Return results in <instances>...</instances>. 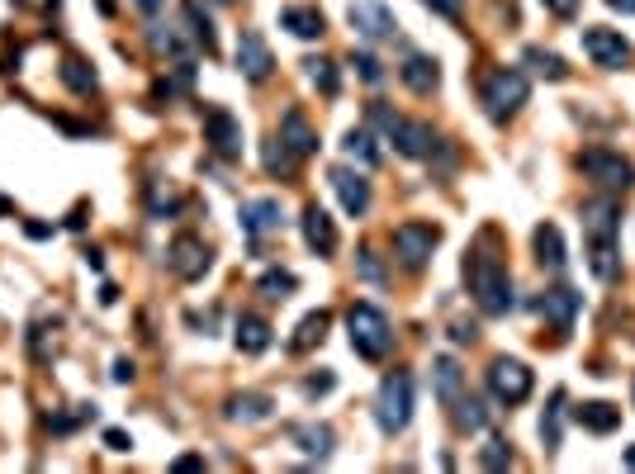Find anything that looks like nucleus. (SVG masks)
I'll use <instances>...</instances> for the list:
<instances>
[{
	"instance_id": "nucleus-1",
	"label": "nucleus",
	"mask_w": 635,
	"mask_h": 474,
	"mask_svg": "<svg viewBox=\"0 0 635 474\" xmlns=\"http://www.w3.org/2000/svg\"><path fill=\"white\" fill-rule=\"evenodd\" d=\"M583 233H588V266L598 280L617 275V200L602 195V200L583 204Z\"/></svg>"
},
{
	"instance_id": "nucleus-2",
	"label": "nucleus",
	"mask_w": 635,
	"mask_h": 474,
	"mask_svg": "<svg viewBox=\"0 0 635 474\" xmlns=\"http://www.w3.org/2000/svg\"><path fill=\"white\" fill-rule=\"evenodd\" d=\"M465 280H470L474 304L489 313V318H503V313L517 304V299H512V275L503 271V261H498V256L474 252L470 261H465Z\"/></svg>"
},
{
	"instance_id": "nucleus-3",
	"label": "nucleus",
	"mask_w": 635,
	"mask_h": 474,
	"mask_svg": "<svg viewBox=\"0 0 635 474\" xmlns=\"http://www.w3.org/2000/svg\"><path fill=\"white\" fill-rule=\"evenodd\" d=\"M346 332H351L356 356H365V361H384L394 351V328H389L384 309H375V304H351L346 309Z\"/></svg>"
},
{
	"instance_id": "nucleus-4",
	"label": "nucleus",
	"mask_w": 635,
	"mask_h": 474,
	"mask_svg": "<svg viewBox=\"0 0 635 474\" xmlns=\"http://www.w3.org/2000/svg\"><path fill=\"white\" fill-rule=\"evenodd\" d=\"M375 422H380V432H389V437L413 422V375H408V370H394V375H384L380 380V394H375Z\"/></svg>"
},
{
	"instance_id": "nucleus-5",
	"label": "nucleus",
	"mask_w": 635,
	"mask_h": 474,
	"mask_svg": "<svg viewBox=\"0 0 635 474\" xmlns=\"http://www.w3.org/2000/svg\"><path fill=\"white\" fill-rule=\"evenodd\" d=\"M579 171L583 176H593L607 195H626V190L635 185L631 157H621V152H612V147H588V152H579Z\"/></svg>"
},
{
	"instance_id": "nucleus-6",
	"label": "nucleus",
	"mask_w": 635,
	"mask_h": 474,
	"mask_svg": "<svg viewBox=\"0 0 635 474\" xmlns=\"http://www.w3.org/2000/svg\"><path fill=\"white\" fill-rule=\"evenodd\" d=\"M527 76L517 72V67H498V72H489V81H484V105H489V114L503 124V119H512V114L527 105Z\"/></svg>"
},
{
	"instance_id": "nucleus-7",
	"label": "nucleus",
	"mask_w": 635,
	"mask_h": 474,
	"mask_svg": "<svg viewBox=\"0 0 635 474\" xmlns=\"http://www.w3.org/2000/svg\"><path fill=\"white\" fill-rule=\"evenodd\" d=\"M436 242H441V228H432V223H399L394 228V256H399L403 271H422L427 261H432Z\"/></svg>"
},
{
	"instance_id": "nucleus-8",
	"label": "nucleus",
	"mask_w": 635,
	"mask_h": 474,
	"mask_svg": "<svg viewBox=\"0 0 635 474\" xmlns=\"http://www.w3.org/2000/svg\"><path fill=\"white\" fill-rule=\"evenodd\" d=\"M346 19H351V29H356L361 38H370V43H384V38L399 34L394 10L380 5V0H351V5H346Z\"/></svg>"
},
{
	"instance_id": "nucleus-9",
	"label": "nucleus",
	"mask_w": 635,
	"mask_h": 474,
	"mask_svg": "<svg viewBox=\"0 0 635 474\" xmlns=\"http://www.w3.org/2000/svg\"><path fill=\"white\" fill-rule=\"evenodd\" d=\"M489 394L498 403H527L531 399V370L522 361L498 356V361L489 365Z\"/></svg>"
},
{
	"instance_id": "nucleus-10",
	"label": "nucleus",
	"mask_w": 635,
	"mask_h": 474,
	"mask_svg": "<svg viewBox=\"0 0 635 474\" xmlns=\"http://www.w3.org/2000/svg\"><path fill=\"white\" fill-rule=\"evenodd\" d=\"M204 143H209L214 157L237 162V157H242V119L228 110H209L204 114Z\"/></svg>"
},
{
	"instance_id": "nucleus-11",
	"label": "nucleus",
	"mask_w": 635,
	"mask_h": 474,
	"mask_svg": "<svg viewBox=\"0 0 635 474\" xmlns=\"http://www.w3.org/2000/svg\"><path fill=\"white\" fill-rule=\"evenodd\" d=\"M583 53L593 57L598 67L617 72V67H626V62H631V43H626L617 29H602V24H593V29H583Z\"/></svg>"
},
{
	"instance_id": "nucleus-12",
	"label": "nucleus",
	"mask_w": 635,
	"mask_h": 474,
	"mask_svg": "<svg viewBox=\"0 0 635 474\" xmlns=\"http://www.w3.org/2000/svg\"><path fill=\"white\" fill-rule=\"evenodd\" d=\"M166 266L181 275V280H200V275L209 271V247H204L200 237L181 233L176 242H171V252H166Z\"/></svg>"
},
{
	"instance_id": "nucleus-13",
	"label": "nucleus",
	"mask_w": 635,
	"mask_h": 474,
	"mask_svg": "<svg viewBox=\"0 0 635 474\" xmlns=\"http://www.w3.org/2000/svg\"><path fill=\"white\" fill-rule=\"evenodd\" d=\"M275 67L271 48H266V38L256 34V29H242V38H237V72L247 76V81H266Z\"/></svg>"
},
{
	"instance_id": "nucleus-14",
	"label": "nucleus",
	"mask_w": 635,
	"mask_h": 474,
	"mask_svg": "<svg viewBox=\"0 0 635 474\" xmlns=\"http://www.w3.org/2000/svg\"><path fill=\"white\" fill-rule=\"evenodd\" d=\"M327 181H332V190H337V200H342V209L351 214V219H361L365 209H370V181H365V171L337 166Z\"/></svg>"
},
{
	"instance_id": "nucleus-15",
	"label": "nucleus",
	"mask_w": 635,
	"mask_h": 474,
	"mask_svg": "<svg viewBox=\"0 0 635 474\" xmlns=\"http://www.w3.org/2000/svg\"><path fill=\"white\" fill-rule=\"evenodd\" d=\"M299 223H304V242H309L318 256H332V252H337V223L327 219L323 204H309Z\"/></svg>"
},
{
	"instance_id": "nucleus-16",
	"label": "nucleus",
	"mask_w": 635,
	"mask_h": 474,
	"mask_svg": "<svg viewBox=\"0 0 635 474\" xmlns=\"http://www.w3.org/2000/svg\"><path fill=\"white\" fill-rule=\"evenodd\" d=\"M399 76H403V86H408V91H418V95H432L436 86H441V67H436V57H427V53H408V57H403Z\"/></svg>"
},
{
	"instance_id": "nucleus-17",
	"label": "nucleus",
	"mask_w": 635,
	"mask_h": 474,
	"mask_svg": "<svg viewBox=\"0 0 635 474\" xmlns=\"http://www.w3.org/2000/svg\"><path fill=\"white\" fill-rule=\"evenodd\" d=\"M280 143L290 147L294 157H313L318 152V133L304 119V110H285V119H280Z\"/></svg>"
},
{
	"instance_id": "nucleus-18",
	"label": "nucleus",
	"mask_w": 635,
	"mask_h": 474,
	"mask_svg": "<svg viewBox=\"0 0 635 474\" xmlns=\"http://www.w3.org/2000/svg\"><path fill=\"white\" fill-rule=\"evenodd\" d=\"M389 143L399 147L403 157H432L436 133H432V124H422V119H403V124L394 128V138H389Z\"/></svg>"
},
{
	"instance_id": "nucleus-19",
	"label": "nucleus",
	"mask_w": 635,
	"mask_h": 474,
	"mask_svg": "<svg viewBox=\"0 0 635 474\" xmlns=\"http://www.w3.org/2000/svg\"><path fill=\"white\" fill-rule=\"evenodd\" d=\"M285 223V214H280V200H247L242 204V228L252 237H261V233H275Z\"/></svg>"
},
{
	"instance_id": "nucleus-20",
	"label": "nucleus",
	"mask_w": 635,
	"mask_h": 474,
	"mask_svg": "<svg viewBox=\"0 0 635 474\" xmlns=\"http://www.w3.org/2000/svg\"><path fill=\"white\" fill-rule=\"evenodd\" d=\"M266 347H271V323L256 318V313H242L237 318V351L242 356H261Z\"/></svg>"
},
{
	"instance_id": "nucleus-21",
	"label": "nucleus",
	"mask_w": 635,
	"mask_h": 474,
	"mask_svg": "<svg viewBox=\"0 0 635 474\" xmlns=\"http://www.w3.org/2000/svg\"><path fill=\"white\" fill-rule=\"evenodd\" d=\"M280 24L290 29L294 38H323V10H313V5H285L280 10Z\"/></svg>"
},
{
	"instance_id": "nucleus-22",
	"label": "nucleus",
	"mask_w": 635,
	"mask_h": 474,
	"mask_svg": "<svg viewBox=\"0 0 635 474\" xmlns=\"http://www.w3.org/2000/svg\"><path fill=\"white\" fill-rule=\"evenodd\" d=\"M536 261H541L550 275L564 271V261H569V256H564V237H560L555 223H541V228H536Z\"/></svg>"
},
{
	"instance_id": "nucleus-23",
	"label": "nucleus",
	"mask_w": 635,
	"mask_h": 474,
	"mask_svg": "<svg viewBox=\"0 0 635 474\" xmlns=\"http://www.w3.org/2000/svg\"><path fill=\"white\" fill-rule=\"evenodd\" d=\"M536 309H541L560 332H569V328H574V313H579V294H574V290H550Z\"/></svg>"
},
{
	"instance_id": "nucleus-24",
	"label": "nucleus",
	"mask_w": 635,
	"mask_h": 474,
	"mask_svg": "<svg viewBox=\"0 0 635 474\" xmlns=\"http://www.w3.org/2000/svg\"><path fill=\"white\" fill-rule=\"evenodd\" d=\"M432 375H436V399L446 403V408H455L460 394H465V375H460V365H455L451 356H441V361L432 365Z\"/></svg>"
},
{
	"instance_id": "nucleus-25",
	"label": "nucleus",
	"mask_w": 635,
	"mask_h": 474,
	"mask_svg": "<svg viewBox=\"0 0 635 474\" xmlns=\"http://www.w3.org/2000/svg\"><path fill=\"white\" fill-rule=\"evenodd\" d=\"M228 418L233 422H266L271 418V399H266V394H237V399H228Z\"/></svg>"
},
{
	"instance_id": "nucleus-26",
	"label": "nucleus",
	"mask_w": 635,
	"mask_h": 474,
	"mask_svg": "<svg viewBox=\"0 0 635 474\" xmlns=\"http://www.w3.org/2000/svg\"><path fill=\"white\" fill-rule=\"evenodd\" d=\"M342 152L351 157V162H361L365 171H370V166H380V147H375V138H370L365 128H351V133H346Z\"/></svg>"
},
{
	"instance_id": "nucleus-27",
	"label": "nucleus",
	"mask_w": 635,
	"mask_h": 474,
	"mask_svg": "<svg viewBox=\"0 0 635 474\" xmlns=\"http://www.w3.org/2000/svg\"><path fill=\"white\" fill-rule=\"evenodd\" d=\"M294 441H299L309 456L327 460V456H332V441H337V437H332V427H327V422H309V427H299V432H294Z\"/></svg>"
},
{
	"instance_id": "nucleus-28",
	"label": "nucleus",
	"mask_w": 635,
	"mask_h": 474,
	"mask_svg": "<svg viewBox=\"0 0 635 474\" xmlns=\"http://www.w3.org/2000/svg\"><path fill=\"white\" fill-rule=\"evenodd\" d=\"M574 418L583 422V427H588V432H617V422H621V413L617 408H612V403H583L579 413H574Z\"/></svg>"
},
{
	"instance_id": "nucleus-29",
	"label": "nucleus",
	"mask_w": 635,
	"mask_h": 474,
	"mask_svg": "<svg viewBox=\"0 0 635 474\" xmlns=\"http://www.w3.org/2000/svg\"><path fill=\"white\" fill-rule=\"evenodd\" d=\"M62 81H67L76 95H91L95 91L91 62H86V57H62Z\"/></svg>"
},
{
	"instance_id": "nucleus-30",
	"label": "nucleus",
	"mask_w": 635,
	"mask_h": 474,
	"mask_svg": "<svg viewBox=\"0 0 635 474\" xmlns=\"http://www.w3.org/2000/svg\"><path fill=\"white\" fill-rule=\"evenodd\" d=\"M294 285H299V280H294L290 271H266L261 280H256V290H261V299H271V304H280V299H290Z\"/></svg>"
},
{
	"instance_id": "nucleus-31",
	"label": "nucleus",
	"mask_w": 635,
	"mask_h": 474,
	"mask_svg": "<svg viewBox=\"0 0 635 474\" xmlns=\"http://www.w3.org/2000/svg\"><path fill=\"white\" fill-rule=\"evenodd\" d=\"M323 332H327V313L318 309V313H309V318L299 323V332H294L290 351H309V347H318V342H323Z\"/></svg>"
},
{
	"instance_id": "nucleus-32",
	"label": "nucleus",
	"mask_w": 635,
	"mask_h": 474,
	"mask_svg": "<svg viewBox=\"0 0 635 474\" xmlns=\"http://www.w3.org/2000/svg\"><path fill=\"white\" fill-rule=\"evenodd\" d=\"M261 162H266V171H271V176H294V166H299V157H294L290 147H285L280 138H275V143H266V152H261Z\"/></svg>"
},
{
	"instance_id": "nucleus-33",
	"label": "nucleus",
	"mask_w": 635,
	"mask_h": 474,
	"mask_svg": "<svg viewBox=\"0 0 635 474\" xmlns=\"http://www.w3.org/2000/svg\"><path fill=\"white\" fill-rule=\"evenodd\" d=\"M455 422L465 427V432H484V422H489V408L479 399H465L460 394V403H455Z\"/></svg>"
},
{
	"instance_id": "nucleus-34",
	"label": "nucleus",
	"mask_w": 635,
	"mask_h": 474,
	"mask_svg": "<svg viewBox=\"0 0 635 474\" xmlns=\"http://www.w3.org/2000/svg\"><path fill=\"white\" fill-rule=\"evenodd\" d=\"M527 62H531V67H536L541 76H550V81H564V76H569V67H564V57L545 53V48H527Z\"/></svg>"
},
{
	"instance_id": "nucleus-35",
	"label": "nucleus",
	"mask_w": 635,
	"mask_h": 474,
	"mask_svg": "<svg viewBox=\"0 0 635 474\" xmlns=\"http://www.w3.org/2000/svg\"><path fill=\"white\" fill-rule=\"evenodd\" d=\"M304 67H309V81L318 86V91H323V95H337V67H332L327 57H309Z\"/></svg>"
},
{
	"instance_id": "nucleus-36",
	"label": "nucleus",
	"mask_w": 635,
	"mask_h": 474,
	"mask_svg": "<svg viewBox=\"0 0 635 474\" xmlns=\"http://www.w3.org/2000/svg\"><path fill=\"white\" fill-rule=\"evenodd\" d=\"M479 465H484V470H508L512 465V446L508 441H484V446H479Z\"/></svg>"
},
{
	"instance_id": "nucleus-37",
	"label": "nucleus",
	"mask_w": 635,
	"mask_h": 474,
	"mask_svg": "<svg viewBox=\"0 0 635 474\" xmlns=\"http://www.w3.org/2000/svg\"><path fill=\"white\" fill-rule=\"evenodd\" d=\"M152 43H157V53H171V57H185V53H190V43L176 34V24H166V34H162V29H152Z\"/></svg>"
},
{
	"instance_id": "nucleus-38",
	"label": "nucleus",
	"mask_w": 635,
	"mask_h": 474,
	"mask_svg": "<svg viewBox=\"0 0 635 474\" xmlns=\"http://www.w3.org/2000/svg\"><path fill=\"white\" fill-rule=\"evenodd\" d=\"M560 403H564V394H555V403H550V413L541 418V437H545V446H550V451L560 446Z\"/></svg>"
},
{
	"instance_id": "nucleus-39",
	"label": "nucleus",
	"mask_w": 635,
	"mask_h": 474,
	"mask_svg": "<svg viewBox=\"0 0 635 474\" xmlns=\"http://www.w3.org/2000/svg\"><path fill=\"white\" fill-rule=\"evenodd\" d=\"M370 124L380 128L384 138H394V128L403 124V114H394V110H389V105H380V100H375V105H370Z\"/></svg>"
},
{
	"instance_id": "nucleus-40",
	"label": "nucleus",
	"mask_w": 635,
	"mask_h": 474,
	"mask_svg": "<svg viewBox=\"0 0 635 474\" xmlns=\"http://www.w3.org/2000/svg\"><path fill=\"white\" fill-rule=\"evenodd\" d=\"M351 67H356V72H361V81H370V86H380V81H384V67L370 53H356V57H351Z\"/></svg>"
},
{
	"instance_id": "nucleus-41",
	"label": "nucleus",
	"mask_w": 635,
	"mask_h": 474,
	"mask_svg": "<svg viewBox=\"0 0 635 474\" xmlns=\"http://www.w3.org/2000/svg\"><path fill=\"white\" fill-rule=\"evenodd\" d=\"M356 266H361V275L370 280V285H380V280H384L380 261H375V252H370V247H361V256H356Z\"/></svg>"
},
{
	"instance_id": "nucleus-42",
	"label": "nucleus",
	"mask_w": 635,
	"mask_h": 474,
	"mask_svg": "<svg viewBox=\"0 0 635 474\" xmlns=\"http://www.w3.org/2000/svg\"><path fill=\"white\" fill-rule=\"evenodd\" d=\"M422 5H432L436 15H446V19H460V15H465V0H422Z\"/></svg>"
},
{
	"instance_id": "nucleus-43",
	"label": "nucleus",
	"mask_w": 635,
	"mask_h": 474,
	"mask_svg": "<svg viewBox=\"0 0 635 474\" xmlns=\"http://www.w3.org/2000/svg\"><path fill=\"white\" fill-rule=\"evenodd\" d=\"M550 15H560V19H574L579 15V0H541Z\"/></svg>"
},
{
	"instance_id": "nucleus-44",
	"label": "nucleus",
	"mask_w": 635,
	"mask_h": 474,
	"mask_svg": "<svg viewBox=\"0 0 635 474\" xmlns=\"http://www.w3.org/2000/svg\"><path fill=\"white\" fill-rule=\"evenodd\" d=\"M105 446H109V451H128V446H133V437H128V432H119V427H109Z\"/></svg>"
},
{
	"instance_id": "nucleus-45",
	"label": "nucleus",
	"mask_w": 635,
	"mask_h": 474,
	"mask_svg": "<svg viewBox=\"0 0 635 474\" xmlns=\"http://www.w3.org/2000/svg\"><path fill=\"white\" fill-rule=\"evenodd\" d=\"M128 380H133V361L119 356V361H114V384H128Z\"/></svg>"
},
{
	"instance_id": "nucleus-46",
	"label": "nucleus",
	"mask_w": 635,
	"mask_h": 474,
	"mask_svg": "<svg viewBox=\"0 0 635 474\" xmlns=\"http://www.w3.org/2000/svg\"><path fill=\"white\" fill-rule=\"evenodd\" d=\"M451 337H455V342H474V328H470V323H455Z\"/></svg>"
},
{
	"instance_id": "nucleus-47",
	"label": "nucleus",
	"mask_w": 635,
	"mask_h": 474,
	"mask_svg": "<svg viewBox=\"0 0 635 474\" xmlns=\"http://www.w3.org/2000/svg\"><path fill=\"white\" fill-rule=\"evenodd\" d=\"M176 470H204V460L200 456H181V460H176Z\"/></svg>"
},
{
	"instance_id": "nucleus-48",
	"label": "nucleus",
	"mask_w": 635,
	"mask_h": 474,
	"mask_svg": "<svg viewBox=\"0 0 635 474\" xmlns=\"http://www.w3.org/2000/svg\"><path fill=\"white\" fill-rule=\"evenodd\" d=\"M323 389H332V375H318V380H309V394H323Z\"/></svg>"
},
{
	"instance_id": "nucleus-49",
	"label": "nucleus",
	"mask_w": 635,
	"mask_h": 474,
	"mask_svg": "<svg viewBox=\"0 0 635 474\" xmlns=\"http://www.w3.org/2000/svg\"><path fill=\"white\" fill-rule=\"evenodd\" d=\"M162 5H166V0H138V10H143V15H157Z\"/></svg>"
},
{
	"instance_id": "nucleus-50",
	"label": "nucleus",
	"mask_w": 635,
	"mask_h": 474,
	"mask_svg": "<svg viewBox=\"0 0 635 474\" xmlns=\"http://www.w3.org/2000/svg\"><path fill=\"white\" fill-rule=\"evenodd\" d=\"M612 10H626V15H635V0H607Z\"/></svg>"
},
{
	"instance_id": "nucleus-51",
	"label": "nucleus",
	"mask_w": 635,
	"mask_h": 474,
	"mask_svg": "<svg viewBox=\"0 0 635 474\" xmlns=\"http://www.w3.org/2000/svg\"><path fill=\"white\" fill-rule=\"evenodd\" d=\"M626 465H631V470H635V446H631V451H626Z\"/></svg>"
},
{
	"instance_id": "nucleus-52",
	"label": "nucleus",
	"mask_w": 635,
	"mask_h": 474,
	"mask_svg": "<svg viewBox=\"0 0 635 474\" xmlns=\"http://www.w3.org/2000/svg\"><path fill=\"white\" fill-rule=\"evenodd\" d=\"M223 5H228V0H223Z\"/></svg>"
}]
</instances>
